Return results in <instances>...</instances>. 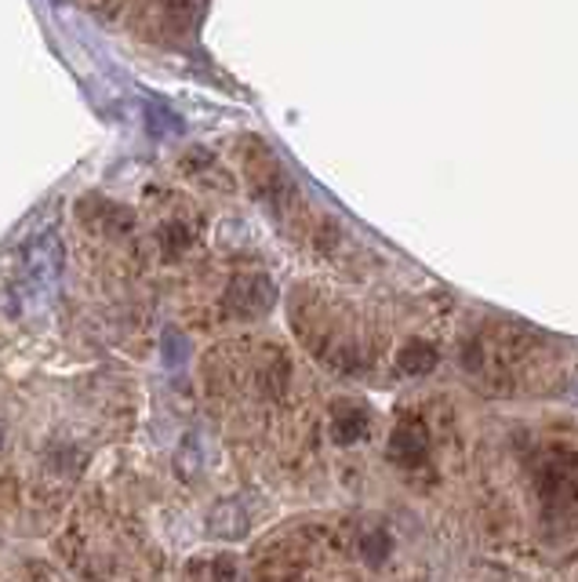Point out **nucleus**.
Segmentation results:
<instances>
[{"label":"nucleus","mask_w":578,"mask_h":582,"mask_svg":"<svg viewBox=\"0 0 578 582\" xmlns=\"http://www.w3.org/2000/svg\"><path fill=\"white\" fill-rule=\"evenodd\" d=\"M436 364V349L426 346V343H411L401 349V368L408 375H426L430 368Z\"/></svg>","instance_id":"20e7f679"},{"label":"nucleus","mask_w":578,"mask_h":582,"mask_svg":"<svg viewBox=\"0 0 578 582\" xmlns=\"http://www.w3.org/2000/svg\"><path fill=\"white\" fill-rule=\"evenodd\" d=\"M390 451H393V459L404 462V466H419L426 455H430V437H426L422 422H415V419L401 422V426L393 430Z\"/></svg>","instance_id":"f03ea898"},{"label":"nucleus","mask_w":578,"mask_h":582,"mask_svg":"<svg viewBox=\"0 0 578 582\" xmlns=\"http://www.w3.org/2000/svg\"><path fill=\"white\" fill-rule=\"evenodd\" d=\"M222 302H226L230 317L244 321V317H255V313L270 310V302H273V284L266 281L262 273H237V277L230 281L226 295H222Z\"/></svg>","instance_id":"f257e3e1"},{"label":"nucleus","mask_w":578,"mask_h":582,"mask_svg":"<svg viewBox=\"0 0 578 582\" xmlns=\"http://www.w3.org/2000/svg\"><path fill=\"white\" fill-rule=\"evenodd\" d=\"M368 430V411H360L357 405H342L335 411V437L339 441H357Z\"/></svg>","instance_id":"7ed1b4c3"}]
</instances>
